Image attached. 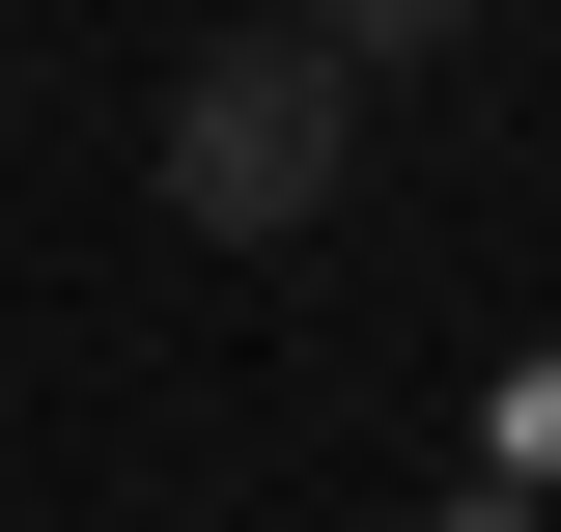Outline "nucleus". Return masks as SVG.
Segmentation results:
<instances>
[{"label": "nucleus", "instance_id": "f257e3e1", "mask_svg": "<svg viewBox=\"0 0 561 532\" xmlns=\"http://www.w3.org/2000/svg\"><path fill=\"white\" fill-rule=\"evenodd\" d=\"M337 140H365V84L309 57V28H225V57L169 84V224H225V253H280V224L337 197Z\"/></svg>", "mask_w": 561, "mask_h": 532}, {"label": "nucleus", "instance_id": "f03ea898", "mask_svg": "<svg viewBox=\"0 0 561 532\" xmlns=\"http://www.w3.org/2000/svg\"><path fill=\"white\" fill-rule=\"evenodd\" d=\"M449 28H478V0H309V57H337V84H393V57H449Z\"/></svg>", "mask_w": 561, "mask_h": 532}]
</instances>
